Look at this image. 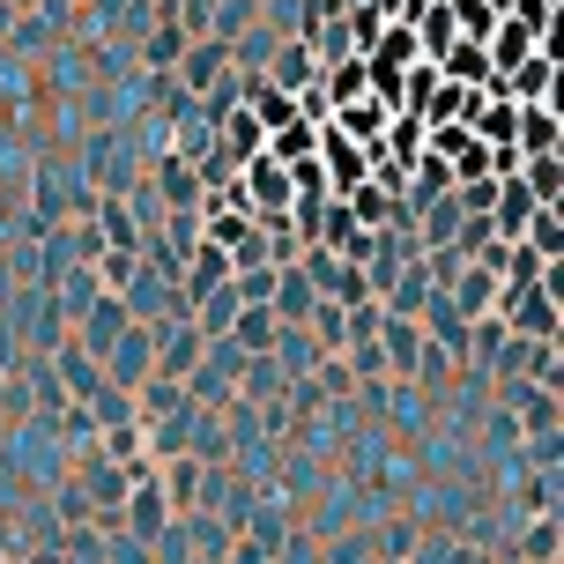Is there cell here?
Returning <instances> with one entry per match:
<instances>
[{
  "label": "cell",
  "instance_id": "cell-1",
  "mask_svg": "<svg viewBox=\"0 0 564 564\" xmlns=\"http://www.w3.org/2000/svg\"><path fill=\"white\" fill-rule=\"evenodd\" d=\"M149 371H156V319H134V327H127V335H119L112 349H105V379L134 394Z\"/></svg>",
  "mask_w": 564,
  "mask_h": 564
},
{
  "label": "cell",
  "instance_id": "cell-2",
  "mask_svg": "<svg viewBox=\"0 0 564 564\" xmlns=\"http://www.w3.org/2000/svg\"><path fill=\"white\" fill-rule=\"evenodd\" d=\"M200 357H208V341H200L194 319H186V327H171V335L156 327V379H178V387H186Z\"/></svg>",
  "mask_w": 564,
  "mask_h": 564
},
{
  "label": "cell",
  "instance_id": "cell-3",
  "mask_svg": "<svg viewBox=\"0 0 564 564\" xmlns=\"http://www.w3.org/2000/svg\"><path fill=\"white\" fill-rule=\"evenodd\" d=\"M379 341H387L379 357H387V365H394L401 379H409V371L423 365V341H431V335H423V327L409 319V312H379Z\"/></svg>",
  "mask_w": 564,
  "mask_h": 564
},
{
  "label": "cell",
  "instance_id": "cell-4",
  "mask_svg": "<svg viewBox=\"0 0 564 564\" xmlns=\"http://www.w3.org/2000/svg\"><path fill=\"white\" fill-rule=\"evenodd\" d=\"M119 520H134V535L127 542H164V528H171V506H164V482H134V498H127V512Z\"/></svg>",
  "mask_w": 564,
  "mask_h": 564
},
{
  "label": "cell",
  "instance_id": "cell-5",
  "mask_svg": "<svg viewBox=\"0 0 564 564\" xmlns=\"http://www.w3.org/2000/svg\"><path fill=\"white\" fill-rule=\"evenodd\" d=\"M224 67H230V45H224V37H208V30H200L194 45L178 53V89H208L216 75H224Z\"/></svg>",
  "mask_w": 564,
  "mask_h": 564
},
{
  "label": "cell",
  "instance_id": "cell-6",
  "mask_svg": "<svg viewBox=\"0 0 564 564\" xmlns=\"http://www.w3.org/2000/svg\"><path fill=\"white\" fill-rule=\"evenodd\" d=\"M275 335H282V319H275L268 305H238V319H230V335H224V341H238V349L268 357V349H275Z\"/></svg>",
  "mask_w": 564,
  "mask_h": 564
},
{
  "label": "cell",
  "instance_id": "cell-7",
  "mask_svg": "<svg viewBox=\"0 0 564 564\" xmlns=\"http://www.w3.org/2000/svg\"><path fill=\"white\" fill-rule=\"evenodd\" d=\"M156 194H164L171 208H178V216H194V208H200V186H194V171L178 164V156H171V164L156 171Z\"/></svg>",
  "mask_w": 564,
  "mask_h": 564
},
{
  "label": "cell",
  "instance_id": "cell-8",
  "mask_svg": "<svg viewBox=\"0 0 564 564\" xmlns=\"http://www.w3.org/2000/svg\"><path fill=\"white\" fill-rule=\"evenodd\" d=\"M97 290H105V282H97V268H75V275H59V312H67V319H83V312L97 305Z\"/></svg>",
  "mask_w": 564,
  "mask_h": 564
},
{
  "label": "cell",
  "instance_id": "cell-9",
  "mask_svg": "<svg viewBox=\"0 0 564 564\" xmlns=\"http://www.w3.org/2000/svg\"><path fill=\"white\" fill-rule=\"evenodd\" d=\"M186 45H194V37H186V30L164 15V23L149 30V67H178V53H186Z\"/></svg>",
  "mask_w": 564,
  "mask_h": 564
},
{
  "label": "cell",
  "instance_id": "cell-10",
  "mask_svg": "<svg viewBox=\"0 0 564 564\" xmlns=\"http://www.w3.org/2000/svg\"><path fill=\"white\" fill-rule=\"evenodd\" d=\"M490 268H468V282H460V290H453V312H460V319H476L482 305H490V297H498V290H490Z\"/></svg>",
  "mask_w": 564,
  "mask_h": 564
},
{
  "label": "cell",
  "instance_id": "cell-11",
  "mask_svg": "<svg viewBox=\"0 0 564 564\" xmlns=\"http://www.w3.org/2000/svg\"><path fill=\"white\" fill-rule=\"evenodd\" d=\"M194 482H200V460H171V498H164V506L178 512V520L194 512Z\"/></svg>",
  "mask_w": 564,
  "mask_h": 564
},
{
  "label": "cell",
  "instance_id": "cell-12",
  "mask_svg": "<svg viewBox=\"0 0 564 564\" xmlns=\"http://www.w3.org/2000/svg\"><path fill=\"white\" fill-rule=\"evenodd\" d=\"M528 216H535V200H528V186H512V194H506V224H498V230H506V238H520V230H528Z\"/></svg>",
  "mask_w": 564,
  "mask_h": 564
},
{
  "label": "cell",
  "instance_id": "cell-13",
  "mask_svg": "<svg viewBox=\"0 0 564 564\" xmlns=\"http://www.w3.org/2000/svg\"><path fill=\"white\" fill-rule=\"evenodd\" d=\"M528 557H535V564H550V557H557V528H550V520H542L535 535H528Z\"/></svg>",
  "mask_w": 564,
  "mask_h": 564
},
{
  "label": "cell",
  "instance_id": "cell-14",
  "mask_svg": "<svg viewBox=\"0 0 564 564\" xmlns=\"http://www.w3.org/2000/svg\"><path fill=\"white\" fill-rule=\"evenodd\" d=\"M230 564H275V557H268V542H230Z\"/></svg>",
  "mask_w": 564,
  "mask_h": 564
},
{
  "label": "cell",
  "instance_id": "cell-15",
  "mask_svg": "<svg viewBox=\"0 0 564 564\" xmlns=\"http://www.w3.org/2000/svg\"><path fill=\"white\" fill-rule=\"evenodd\" d=\"M0 8H23V15H30V8H53V0H0Z\"/></svg>",
  "mask_w": 564,
  "mask_h": 564
},
{
  "label": "cell",
  "instance_id": "cell-16",
  "mask_svg": "<svg viewBox=\"0 0 564 564\" xmlns=\"http://www.w3.org/2000/svg\"><path fill=\"white\" fill-rule=\"evenodd\" d=\"M200 564H208V557H200Z\"/></svg>",
  "mask_w": 564,
  "mask_h": 564
}]
</instances>
